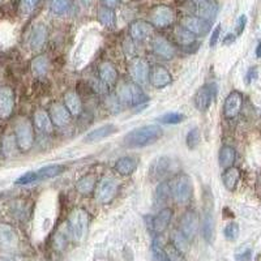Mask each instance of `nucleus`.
Instances as JSON below:
<instances>
[{
	"mask_svg": "<svg viewBox=\"0 0 261 261\" xmlns=\"http://www.w3.org/2000/svg\"><path fill=\"white\" fill-rule=\"evenodd\" d=\"M163 135V130L160 125L149 124L144 127L130 130L123 139V144L127 148H144L146 145L155 143Z\"/></svg>",
	"mask_w": 261,
	"mask_h": 261,
	"instance_id": "obj_1",
	"label": "nucleus"
},
{
	"mask_svg": "<svg viewBox=\"0 0 261 261\" xmlns=\"http://www.w3.org/2000/svg\"><path fill=\"white\" fill-rule=\"evenodd\" d=\"M88 227H89V213L83 208L73 209L67 222L71 241L74 243H81L88 234Z\"/></svg>",
	"mask_w": 261,
	"mask_h": 261,
	"instance_id": "obj_2",
	"label": "nucleus"
},
{
	"mask_svg": "<svg viewBox=\"0 0 261 261\" xmlns=\"http://www.w3.org/2000/svg\"><path fill=\"white\" fill-rule=\"evenodd\" d=\"M171 197L179 204H187L192 199V179L187 174H178L169 181Z\"/></svg>",
	"mask_w": 261,
	"mask_h": 261,
	"instance_id": "obj_3",
	"label": "nucleus"
},
{
	"mask_svg": "<svg viewBox=\"0 0 261 261\" xmlns=\"http://www.w3.org/2000/svg\"><path fill=\"white\" fill-rule=\"evenodd\" d=\"M202 202H204V213L201 220V232L204 239L208 243H212L214 239V216H213V193L208 187H205L202 193Z\"/></svg>",
	"mask_w": 261,
	"mask_h": 261,
	"instance_id": "obj_4",
	"label": "nucleus"
},
{
	"mask_svg": "<svg viewBox=\"0 0 261 261\" xmlns=\"http://www.w3.org/2000/svg\"><path fill=\"white\" fill-rule=\"evenodd\" d=\"M15 137L16 141H17L18 150L29 151L33 148V144H34V127H33L32 122L29 119L22 116V118H18L15 123Z\"/></svg>",
	"mask_w": 261,
	"mask_h": 261,
	"instance_id": "obj_5",
	"label": "nucleus"
},
{
	"mask_svg": "<svg viewBox=\"0 0 261 261\" xmlns=\"http://www.w3.org/2000/svg\"><path fill=\"white\" fill-rule=\"evenodd\" d=\"M116 97L120 102L129 106H137V105L145 102V93L136 83H122L116 89Z\"/></svg>",
	"mask_w": 261,
	"mask_h": 261,
	"instance_id": "obj_6",
	"label": "nucleus"
},
{
	"mask_svg": "<svg viewBox=\"0 0 261 261\" xmlns=\"http://www.w3.org/2000/svg\"><path fill=\"white\" fill-rule=\"evenodd\" d=\"M118 193V180L111 176H105L95 187V200L101 204H110Z\"/></svg>",
	"mask_w": 261,
	"mask_h": 261,
	"instance_id": "obj_7",
	"label": "nucleus"
},
{
	"mask_svg": "<svg viewBox=\"0 0 261 261\" xmlns=\"http://www.w3.org/2000/svg\"><path fill=\"white\" fill-rule=\"evenodd\" d=\"M200 228V217L195 211H187L181 216L179 222V231L191 242L195 239L196 234Z\"/></svg>",
	"mask_w": 261,
	"mask_h": 261,
	"instance_id": "obj_8",
	"label": "nucleus"
},
{
	"mask_svg": "<svg viewBox=\"0 0 261 261\" xmlns=\"http://www.w3.org/2000/svg\"><path fill=\"white\" fill-rule=\"evenodd\" d=\"M217 97V85L216 84H205L197 90V93L195 94V106L199 111H205L209 110V107L212 106V103L214 102Z\"/></svg>",
	"mask_w": 261,
	"mask_h": 261,
	"instance_id": "obj_9",
	"label": "nucleus"
},
{
	"mask_svg": "<svg viewBox=\"0 0 261 261\" xmlns=\"http://www.w3.org/2000/svg\"><path fill=\"white\" fill-rule=\"evenodd\" d=\"M149 73H150V68L145 59L141 58H135L129 62V74L134 83L145 84L149 79Z\"/></svg>",
	"mask_w": 261,
	"mask_h": 261,
	"instance_id": "obj_10",
	"label": "nucleus"
},
{
	"mask_svg": "<svg viewBox=\"0 0 261 261\" xmlns=\"http://www.w3.org/2000/svg\"><path fill=\"white\" fill-rule=\"evenodd\" d=\"M172 218V209L170 208H163L158 212L157 216L150 217V231L155 235H160L162 232L166 231V228L169 227L170 222Z\"/></svg>",
	"mask_w": 261,
	"mask_h": 261,
	"instance_id": "obj_11",
	"label": "nucleus"
},
{
	"mask_svg": "<svg viewBox=\"0 0 261 261\" xmlns=\"http://www.w3.org/2000/svg\"><path fill=\"white\" fill-rule=\"evenodd\" d=\"M243 106V94L238 90H234L226 97L225 105H223V115L227 119H234L241 113Z\"/></svg>",
	"mask_w": 261,
	"mask_h": 261,
	"instance_id": "obj_12",
	"label": "nucleus"
},
{
	"mask_svg": "<svg viewBox=\"0 0 261 261\" xmlns=\"http://www.w3.org/2000/svg\"><path fill=\"white\" fill-rule=\"evenodd\" d=\"M181 27L190 30L195 36H205L211 30V22L205 21L201 17H193V16H187L181 20Z\"/></svg>",
	"mask_w": 261,
	"mask_h": 261,
	"instance_id": "obj_13",
	"label": "nucleus"
},
{
	"mask_svg": "<svg viewBox=\"0 0 261 261\" xmlns=\"http://www.w3.org/2000/svg\"><path fill=\"white\" fill-rule=\"evenodd\" d=\"M15 109V93L9 86L0 88V118L7 119Z\"/></svg>",
	"mask_w": 261,
	"mask_h": 261,
	"instance_id": "obj_14",
	"label": "nucleus"
},
{
	"mask_svg": "<svg viewBox=\"0 0 261 261\" xmlns=\"http://www.w3.org/2000/svg\"><path fill=\"white\" fill-rule=\"evenodd\" d=\"M149 81H150L151 86H154L157 89H162L171 83V74L162 65H154L149 73Z\"/></svg>",
	"mask_w": 261,
	"mask_h": 261,
	"instance_id": "obj_15",
	"label": "nucleus"
},
{
	"mask_svg": "<svg viewBox=\"0 0 261 261\" xmlns=\"http://www.w3.org/2000/svg\"><path fill=\"white\" fill-rule=\"evenodd\" d=\"M154 32V28L153 25L149 24L148 21H144V20H137L135 22L130 24L129 28V34L132 37V39L137 42H141V41H145L146 38L153 34Z\"/></svg>",
	"mask_w": 261,
	"mask_h": 261,
	"instance_id": "obj_16",
	"label": "nucleus"
},
{
	"mask_svg": "<svg viewBox=\"0 0 261 261\" xmlns=\"http://www.w3.org/2000/svg\"><path fill=\"white\" fill-rule=\"evenodd\" d=\"M170 169H171V160L163 155V157L153 161V163L150 165V169H149V176H150L151 180H161L163 176L167 175Z\"/></svg>",
	"mask_w": 261,
	"mask_h": 261,
	"instance_id": "obj_17",
	"label": "nucleus"
},
{
	"mask_svg": "<svg viewBox=\"0 0 261 261\" xmlns=\"http://www.w3.org/2000/svg\"><path fill=\"white\" fill-rule=\"evenodd\" d=\"M118 128L114 124H105L101 125V127L95 128V129L90 130L89 134L84 137V143L86 144H94L99 143L102 140L107 139V137L113 136L114 134H116Z\"/></svg>",
	"mask_w": 261,
	"mask_h": 261,
	"instance_id": "obj_18",
	"label": "nucleus"
},
{
	"mask_svg": "<svg viewBox=\"0 0 261 261\" xmlns=\"http://www.w3.org/2000/svg\"><path fill=\"white\" fill-rule=\"evenodd\" d=\"M48 114H50L54 125H57V127H64V125L69 124V122H71V113L65 107V105L63 103L51 105Z\"/></svg>",
	"mask_w": 261,
	"mask_h": 261,
	"instance_id": "obj_19",
	"label": "nucleus"
},
{
	"mask_svg": "<svg viewBox=\"0 0 261 261\" xmlns=\"http://www.w3.org/2000/svg\"><path fill=\"white\" fill-rule=\"evenodd\" d=\"M0 246L3 248H16L18 246V235L8 223H0Z\"/></svg>",
	"mask_w": 261,
	"mask_h": 261,
	"instance_id": "obj_20",
	"label": "nucleus"
},
{
	"mask_svg": "<svg viewBox=\"0 0 261 261\" xmlns=\"http://www.w3.org/2000/svg\"><path fill=\"white\" fill-rule=\"evenodd\" d=\"M151 21L158 28H166L174 21V12L170 7L158 6L151 12Z\"/></svg>",
	"mask_w": 261,
	"mask_h": 261,
	"instance_id": "obj_21",
	"label": "nucleus"
},
{
	"mask_svg": "<svg viewBox=\"0 0 261 261\" xmlns=\"http://www.w3.org/2000/svg\"><path fill=\"white\" fill-rule=\"evenodd\" d=\"M153 51H154L155 55L167 60L172 59L176 54L175 47L167 39L163 38V37H155L153 39Z\"/></svg>",
	"mask_w": 261,
	"mask_h": 261,
	"instance_id": "obj_22",
	"label": "nucleus"
},
{
	"mask_svg": "<svg viewBox=\"0 0 261 261\" xmlns=\"http://www.w3.org/2000/svg\"><path fill=\"white\" fill-rule=\"evenodd\" d=\"M33 124L41 134H53L54 123L51 120L50 114L46 113L45 110H37L33 116Z\"/></svg>",
	"mask_w": 261,
	"mask_h": 261,
	"instance_id": "obj_23",
	"label": "nucleus"
},
{
	"mask_svg": "<svg viewBox=\"0 0 261 261\" xmlns=\"http://www.w3.org/2000/svg\"><path fill=\"white\" fill-rule=\"evenodd\" d=\"M47 39V28L45 25H36L33 28L32 34L29 38V45L32 50H39L46 43Z\"/></svg>",
	"mask_w": 261,
	"mask_h": 261,
	"instance_id": "obj_24",
	"label": "nucleus"
},
{
	"mask_svg": "<svg viewBox=\"0 0 261 261\" xmlns=\"http://www.w3.org/2000/svg\"><path fill=\"white\" fill-rule=\"evenodd\" d=\"M137 165H139V161L135 157H130V155H127V157L119 158L115 163V169L116 171L123 176L130 175L134 174L137 169Z\"/></svg>",
	"mask_w": 261,
	"mask_h": 261,
	"instance_id": "obj_25",
	"label": "nucleus"
},
{
	"mask_svg": "<svg viewBox=\"0 0 261 261\" xmlns=\"http://www.w3.org/2000/svg\"><path fill=\"white\" fill-rule=\"evenodd\" d=\"M67 170V166L64 165H48V166L42 167V169L36 171V179L37 181L47 180V179H53L55 176H59L60 174Z\"/></svg>",
	"mask_w": 261,
	"mask_h": 261,
	"instance_id": "obj_26",
	"label": "nucleus"
},
{
	"mask_svg": "<svg viewBox=\"0 0 261 261\" xmlns=\"http://www.w3.org/2000/svg\"><path fill=\"white\" fill-rule=\"evenodd\" d=\"M99 79L106 85H114L118 80V71L110 62H105L99 65Z\"/></svg>",
	"mask_w": 261,
	"mask_h": 261,
	"instance_id": "obj_27",
	"label": "nucleus"
},
{
	"mask_svg": "<svg viewBox=\"0 0 261 261\" xmlns=\"http://www.w3.org/2000/svg\"><path fill=\"white\" fill-rule=\"evenodd\" d=\"M64 105L71 115L77 116L83 113V101L76 92H67L64 94Z\"/></svg>",
	"mask_w": 261,
	"mask_h": 261,
	"instance_id": "obj_28",
	"label": "nucleus"
},
{
	"mask_svg": "<svg viewBox=\"0 0 261 261\" xmlns=\"http://www.w3.org/2000/svg\"><path fill=\"white\" fill-rule=\"evenodd\" d=\"M199 16L201 18H204L205 21H213L216 18L217 13H218V6L214 0H206L204 3L199 4Z\"/></svg>",
	"mask_w": 261,
	"mask_h": 261,
	"instance_id": "obj_29",
	"label": "nucleus"
},
{
	"mask_svg": "<svg viewBox=\"0 0 261 261\" xmlns=\"http://www.w3.org/2000/svg\"><path fill=\"white\" fill-rule=\"evenodd\" d=\"M241 179V171L237 167L231 166L225 170V172L222 174V183L226 187V190L234 191L237 187L238 181Z\"/></svg>",
	"mask_w": 261,
	"mask_h": 261,
	"instance_id": "obj_30",
	"label": "nucleus"
},
{
	"mask_svg": "<svg viewBox=\"0 0 261 261\" xmlns=\"http://www.w3.org/2000/svg\"><path fill=\"white\" fill-rule=\"evenodd\" d=\"M95 187H97V178L93 174H88V175L83 176L76 183V190L80 195H89L93 191H95Z\"/></svg>",
	"mask_w": 261,
	"mask_h": 261,
	"instance_id": "obj_31",
	"label": "nucleus"
},
{
	"mask_svg": "<svg viewBox=\"0 0 261 261\" xmlns=\"http://www.w3.org/2000/svg\"><path fill=\"white\" fill-rule=\"evenodd\" d=\"M17 141H16L15 134H6L2 139V153L4 157L9 158L17 153Z\"/></svg>",
	"mask_w": 261,
	"mask_h": 261,
	"instance_id": "obj_32",
	"label": "nucleus"
},
{
	"mask_svg": "<svg viewBox=\"0 0 261 261\" xmlns=\"http://www.w3.org/2000/svg\"><path fill=\"white\" fill-rule=\"evenodd\" d=\"M235 158H237V151L232 146L230 145H223L220 150V165L223 169H228L231 167L235 162Z\"/></svg>",
	"mask_w": 261,
	"mask_h": 261,
	"instance_id": "obj_33",
	"label": "nucleus"
},
{
	"mask_svg": "<svg viewBox=\"0 0 261 261\" xmlns=\"http://www.w3.org/2000/svg\"><path fill=\"white\" fill-rule=\"evenodd\" d=\"M48 67H50V62H48L47 57H45V55H39V57L34 58L32 62L33 73L38 76V77H42V76H45L47 73Z\"/></svg>",
	"mask_w": 261,
	"mask_h": 261,
	"instance_id": "obj_34",
	"label": "nucleus"
},
{
	"mask_svg": "<svg viewBox=\"0 0 261 261\" xmlns=\"http://www.w3.org/2000/svg\"><path fill=\"white\" fill-rule=\"evenodd\" d=\"M98 20L102 25L107 28L115 27V13H114L113 8L109 7H102L98 11Z\"/></svg>",
	"mask_w": 261,
	"mask_h": 261,
	"instance_id": "obj_35",
	"label": "nucleus"
},
{
	"mask_svg": "<svg viewBox=\"0 0 261 261\" xmlns=\"http://www.w3.org/2000/svg\"><path fill=\"white\" fill-rule=\"evenodd\" d=\"M175 37L181 46H190L196 41V36L192 34L190 30L183 27H178L175 29Z\"/></svg>",
	"mask_w": 261,
	"mask_h": 261,
	"instance_id": "obj_36",
	"label": "nucleus"
},
{
	"mask_svg": "<svg viewBox=\"0 0 261 261\" xmlns=\"http://www.w3.org/2000/svg\"><path fill=\"white\" fill-rule=\"evenodd\" d=\"M50 8L55 15H65L71 8V0H51Z\"/></svg>",
	"mask_w": 261,
	"mask_h": 261,
	"instance_id": "obj_37",
	"label": "nucleus"
},
{
	"mask_svg": "<svg viewBox=\"0 0 261 261\" xmlns=\"http://www.w3.org/2000/svg\"><path fill=\"white\" fill-rule=\"evenodd\" d=\"M170 197H171V191H170L169 183H160L155 191V202L165 204Z\"/></svg>",
	"mask_w": 261,
	"mask_h": 261,
	"instance_id": "obj_38",
	"label": "nucleus"
},
{
	"mask_svg": "<svg viewBox=\"0 0 261 261\" xmlns=\"http://www.w3.org/2000/svg\"><path fill=\"white\" fill-rule=\"evenodd\" d=\"M172 243H174V246H175L176 251H178L179 253H183L188 249L190 242L187 241V238L184 237L179 230H176V231H174V234H172Z\"/></svg>",
	"mask_w": 261,
	"mask_h": 261,
	"instance_id": "obj_39",
	"label": "nucleus"
},
{
	"mask_svg": "<svg viewBox=\"0 0 261 261\" xmlns=\"http://www.w3.org/2000/svg\"><path fill=\"white\" fill-rule=\"evenodd\" d=\"M151 253H153L154 261H172L171 256H169V253L161 247L157 239H154L153 243H151Z\"/></svg>",
	"mask_w": 261,
	"mask_h": 261,
	"instance_id": "obj_40",
	"label": "nucleus"
},
{
	"mask_svg": "<svg viewBox=\"0 0 261 261\" xmlns=\"http://www.w3.org/2000/svg\"><path fill=\"white\" fill-rule=\"evenodd\" d=\"M158 120L162 124H179V123L186 120V115L180 113H167L161 116Z\"/></svg>",
	"mask_w": 261,
	"mask_h": 261,
	"instance_id": "obj_41",
	"label": "nucleus"
},
{
	"mask_svg": "<svg viewBox=\"0 0 261 261\" xmlns=\"http://www.w3.org/2000/svg\"><path fill=\"white\" fill-rule=\"evenodd\" d=\"M200 141H201V134H200L199 128H193L188 132L187 137H186V143H187L188 149L193 150L197 146L200 145Z\"/></svg>",
	"mask_w": 261,
	"mask_h": 261,
	"instance_id": "obj_42",
	"label": "nucleus"
},
{
	"mask_svg": "<svg viewBox=\"0 0 261 261\" xmlns=\"http://www.w3.org/2000/svg\"><path fill=\"white\" fill-rule=\"evenodd\" d=\"M223 234H225V238L227 241H237L238 237H239V225L237 222H230L228 225H226Z\"/></svg>",
	"mask_w": 261,
	"mask_h": 261,
	"instance_id": "obj_43",
	"label": "nucleus"
},
{
	"mask_svg": "<svg viewBox=\"0 0 261 261\" xmlns=\"http://www.w3.org/2000/svg\"><path fill=\"white\" fill-rule=\"evenodd\" d=\"M33 183H37L36 171H28L27 174L21 175L20 178L16 180V184H17V186H28V184H33Z\"/></svg>",
	"mask_w": 261,
	"mask_h": 261,
	"instance_id": "obj_44",
	"label": "nucleus"
},
{
	"mask_svg": "<svg viewBox=\"0 0 261 261\" xmlns=\"http://www.w3.org/2000/svg\"><path fill=\"white\" fill-rule=\"evenodd\" d=\"M252 248L244 247V248H241L235 253V261H251L252 260Z\"/></svg>",
	"mask_w": 261,
	"mask_h": 261,
	"instance_id": "obj_45",
	"label": "nucleus"
},
{
	"mask_svg": "<svg viewBox=\"0 0 261 261\" xmlns=\"http://www.w3.org/2000/svg\"><path fill=\"white\" fill-rule=\"evenodd\" d=\"M39 0H21V7L25 13H30L36 9Z\"/></svg>",
	"mask_w": 261,
	"mask_h": 261,
	"instance_id": "obj_46",
	"label": "nucleus"
},
{
	"mask_svg": "<svg viewBox=\"0 0 261 261\" xmlns=\"http://www.w3.org/2000/svg\"><path fill=\"white\" fill-rule=\"evenodd\" d=\"M221 25H217L216 28H214V30L212 32V37H211V42H209V45H211V47H214V46L217 45V42H218V39H220L221 37Z\"/></svg>",
	"mask_w": 261,
	"mask_h": 261,
	"instance_id": "obj_47",
	"label": "nucleus"
},
{
	"mask_svg": "<svg viewBox=\"0 0 261 261\" xmlns=\"http://www.w3.org/2000/svg\"><path fill=\"white\" fill-rule=\"evenodd\" d=\"M246 25H247V17H246V15H242L241 17L238 18V25H237L238 36H241L242 33L244 32V29H246Z\"/></svg>",
	"mask_w": 261,
	"mask_h": 261,
	"instance_id": "obj_48",
	"label": "nucleus"
},
{
	"mask_svg": "<svg viewBox=\"0 0 261 261\" xmlns=\"http://www.w3.org/2000/svg\"><path fill=\"white\" fill-rule=\"evenodd\" d=\"M257 68L256 67H251V68L248 69V72H247V76H246V83L247 84H251V81L255 80V79H257Z\"/></svg>",
	"mask_w": 261,
	"mask_h": 261,
	"instance_id": "obj_49",
	"label": "nucleus"
},
{
	"mask_svg": "<svg viewBox=\"0 0 261 261\" xmlns=\"http://www.w3.org/2000/svg\"><path fill=\"white\" fill-rule=\"evenodd\" d=\"M105 7H109V8H115L119 4V0H102Z\"/></svg>",
	"mask_w": 261,
	"mask_h": 261,
	"instance_id": "obj_50",
	"label": "nucleus"
},
{
	"mask_svg": "<svg viewBox=\"0 0 261 261\" xmlns=\"http://www.w3.org/2000/svg\"><path fill=\"white\" fill-rule=\"evenodd\" d=\"M235 38H237V37H235L234 34H227V36L225 37V39H223V45H231L232 42L235 41Z\"/></svg>",
	"mask_w": 261,
	"mask_h": 261,
	"instance_id": "obj_51",
	"label": "nucleus"
},
{
	"mask_svg": "<svg viewBox=\"0 0 261 261\" xmlns=\"http://www.w3.org/2000/svg\"><path fill=\"white\" fill-rule=\"evenodd\" d=\"M256 57L261 58V42H258L257 47H256Z\"/></svg>",
	"mask_w": 261,
	"mask_h": 261,
	"instance_id": "obj_52",
	"label": "nucleus"
},
{
	"mask_svg": "<svg viewBox=\"0 0 261 261\" xmlns=\"http://www.w3.org/2000/svg\"><path fill=\"white\" fill-rule=\"evenodd\" d=\"M81 2H83L84 6H89L90 2H92V0H81Z\"/></svg>",
	"mask_w": 261,
	"mask_h": 261,
	"instance_id": "obj_53",
	"label": "nucleus"
},
{
	"mask_svg": "<svg viewBox=\"0 0 261 261\" xmlns=\"http://www.w3.org/2000/svg\"><path fill=\"white\" fill-rule=\"evenodd\" d=\"M192 2H195V3H197V4H201V3H204V2H206V0H192Z\"/></svg>",
	"mask_w": 261,
	"mask_h": 261,
	"instance_id": "obj_54",
	"label": "nucleus"
}]
</instances>
